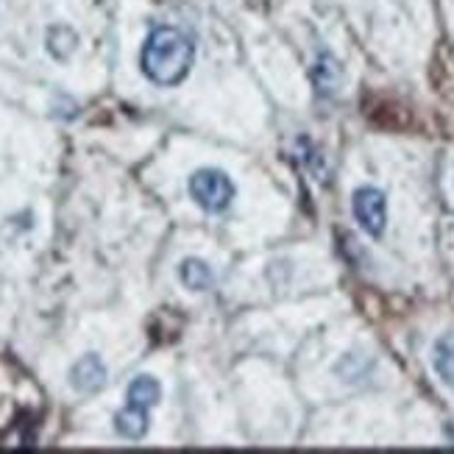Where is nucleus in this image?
<instances>
[{
	"label": "nucleus",
	"instance_id": "39448f33",
	"mask_svg": "<svg viewBox=\"0 0 454 454\" xmlns=\"http://www.w3.org/2000/svg\"><path fill=\"white\" fill-rule=\"evenodd\" d=\"M312 84L321 95H334L343 84V65L332 53L321 51L312 65Z\"/></svg>",
	"mask_w": 454,
	"mask_h": 454
},
{
	"label": "nucleus",
	"instance_id": "7ed1b4c3",
	"mask_svg": "<svg viewBox=\"0 0 454 454\" xmlns=\"http://www.w3.org/2000/svg\"><path fill=\"white\" fill-rule=\"evenodd\" d=\"M351 209L357 223L371 234V237H382L387 226V199L385 192L377 187H360L354 190Z\"/></svg>",
	"mask_w": 454,
	"mask_h": 454
},
{
	"label": "nucleus",
	"instance_id": "20e7f679",
	"mask_svg": "<svg viewBox=\"0 0 454 454\" xmlns=\"http://www.w3.org/2000/svg\"><path fill=\"white\" fill-rule=\"evenodd\" d=\"M70 385L82 393L101 390L106 385V365L101 363V357H98V354H84V357L70 368Z\"/></svg>",
	"mask_w": 454,
	"mask_h": 454
},
{
	"label": "nucleus",
	"instance_id": "423d86ee",
	"mask_svg": "<svg viewBox=\"0 0 454 454\" xmlns=\"http://www.w3.org/2000/svg\"><path fill=\"white\" fill-rule=\"evenodd\" d=\"M432 84L435 92L454 104V45H443L432 62Z\"/></svg>",
	"mask_w": 454,
	"mask_h": 454
},
{
	"label": "nucleus",
	"instance_id": "1a4fd4ad",
	"mask_svg": "<svg viewBox=\"0 0 454 454\" xmlns=\"http://www.w3.org/2000/svg\"><path fill=\"white\" fill-rule=\"evenodd\" d=\"M179 276H182L184 287H190L195 293H204L215 285V273L204 260H184L179 268Z\"/></svg>",
	"mask_w": 454,
	"mask_h": 454
},
{
	"label": "nucleus",
	"instance_id": "0eeeda50",
	"mask_svg": "<svg viewBox=\"0 0 454 454\" xmlns=\"http://www.w3.org/2000/svg\"><path fill=\"white\" fill-rule=\"evenodd\" d=\"M432 368H435L441 382L454 390V332H446L443 338L435 340V348H432Z\"/></svg>",
	"mask_w": 454,
	"mask_h": 454
},
{
	"label": "nucleus",
	"instance_id": "9b49d317",
	"mask_svg": "<svg viewBox=\"0 0 454 454\" xmlns=\"http://www.w3.org/2000/svg\"><path fill=\"white\" fill-rule=\"evenodd\" d=\"M48 48L56 59H67L75 48V34L65 26H59V28H51L48 34Z\"/></svg>",
	"mask_w": 454,
	"mask_h": 454
},
{
	"label": "nucleus",
	"instance_id": "f257e3e1",
	"mask_svg": "<svg viewBox=\"0 0 454 454\" xmlns=\"http://www.w3.org/2000/svg\"><path fill=\"white\" fill-rule=\"evenodd\" d=\"M192 59H195L192 39L179 28L162 26V28L151 31V36L145 39L140 62H143V73L153 84L176 87L190 75Z\"/></svg>",
	"mask_w": 454,
	"mask_h": 454
},
{
	"label": "nucleus",
	"instance_id": "f03ea898",
	"mask_svg": "<svg viewBox=\"0 0 454 454\" xmlns=\"http://www.w3.org/2000/svg\"><path fill=\"white\" fill-rule=\"evenodd\" d=\"M192 201L207 212H223L234 199V184L223 170L201 168L190 176Z\"/></svg>",
	"mask_w": 454,
	"mask_h": 454
},
{
	"label": "nucleus",
	"instance_id": "9d476101",
	"mask_svg": "<svg viewBox=\"0 0 454 454\" xmlns=\"http://www.w3.org/2000/svg\"><path fill=\"white\" fill-rule=\"evenodd\" d=\"M160 399H162V387L153 377H137L129 385V404H134V407L151 410Z\"/></svg>",
	"mask_w": 454,
	"mask_h": 454
},
{
	"label": "nucleus",
	"instance_id": "6e6552de",
	"mask_svg": "<svg viewBox=\"0 0 454 454\" xmlns=\"http://www.w3.org/2000/svg\"><path fill=\"white\" fill-rule=\"evenodd\" d=\"M114 429L129 441H140L148 432V410L129 404L126 410H121L114 416Z\"/></svg>",
	"mask_w": 454,
	"mask_h": 454
}]
</instances>
